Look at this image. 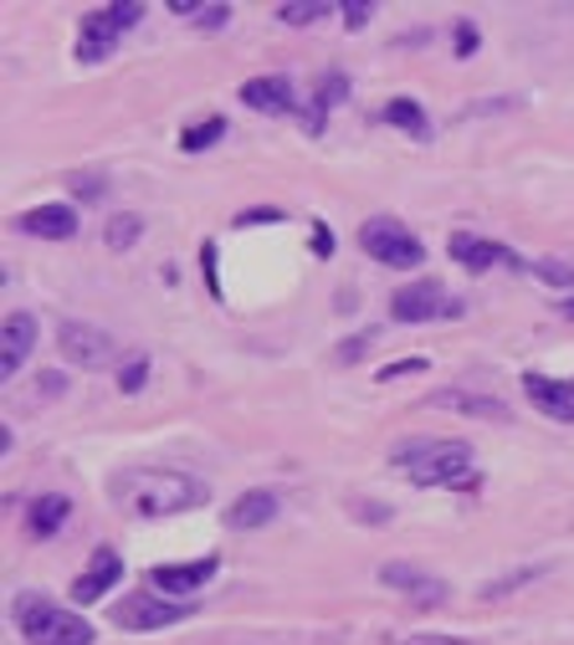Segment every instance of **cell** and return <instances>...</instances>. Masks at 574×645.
<instances>
[{"label":"cell","instance_id":"obj_24","mask_svg":"<svg viewBox=\"0 0 574 645\" xmlns=\"http://www.w3.org/2000/svg\"><path fill=\"white\" fill-rule=\"evenodd\" d=\"M144 380H149V359L144 354H134L129 364H119V390H123V395H139Z\"/></svg>","mask_w":574,"mask_h":645},{"label":"cell","instance_id":"obj_1","mask_svg":"<svg viewBox=\"0 0 574 645\" xmlns=\"http://www.w3.org/2000/svg\"><path fill=\"white\" fill-rule=\"evenodd\" d=\"M113 502H119L123 513L134 517H174V513H190V507H201L211 497L201 476L190 472H174V466H149V472H123L113 476Z\"/></svg>","mask_w":574,"mask_h":645},{"label":"cell","instance_id":"obj_22","mask_svg":"<svg viewBox=\"0 0 574 645\" xmlns=\"http://www.w3.org/2000/svg\"><path fill=\"white\" fill-rule=\"evenodd\" d=\"M323 11H329V6H319V0H282L278 21H288V27H308V21H323Z\"/></svg>","mask_w":574,"mask_h":645},{"label":"cell","instance_id":"obj_2","mask_svg":"<svg viewBox=\"0 0 574 645\" xmlns=\"http://www.w3.org/2000/svg\"><path fill=\"white\" fill-rule=\"evenodd\" d=\"M390 466H401V476H411L415 487H472V446L467 441H431L415 435L390 451Z\"/></svg>","mask_w":574,"mask_h":645},{"label":"cell","instance_id":"obj_23","mask_svg":"<svg viewBox=\"0 0 574 645\" xmlns=\"http://www.w3.org/2000/svg\"><path fill=\"white\" fill-rule=\"evenodd\" d=\"M139 236H144V221H139V215H119V221H108V246H113V251H129Z\"/></svg>","mask_w":574,"mask_h":645},{"label":"cell","instance_id":"obj_31","mask_svg":"<svg viewBox=\"0 0 574 645\" xmlns=\"http://www.w3.org/2000/svg\"><path fill=\"white\" fill-rule=\"evenodd\" d=\"M231 21V6H201V21H195V27L201 31H221Z\"/></svg>","mask_w":574,"mask_h":645},{"label":"cell","instance_id":"obj_7","mask_svg":"<svg viewBox=\"0 0 574 645\" xmlns=\"http://www.w3.org/2000/svg\"><path fill=\"white\" fill-rule=\"evenodd\" d=\"M390 318H395V323H436V318H462V303H456L441 282L421 276V282H405V288L390 298Z\"/></svg>","mask_w":574,"mask_h":645},{"label":"cell","instance_id":"obj_20","mask_svg":"<svg viewBox=\"0 0 574 645\" xmlns=\"http://www.w3.org/2000/svg\"><path fill=\"white\" fill-rule=\"evenodd\" d=\"M385 123L405 129L415 144H426V139H431V123H426V113H421V103H415V98H390V103H385Z\"/></svg>","mask_w":574,"mask_h":645},{"label":"cell","instance_id":"obj_28","mask_svg":"<svg viewBox=\"0 0 574 645\" xmlns=\"http://www.w3.org/2000/svg\"><path fill=\"white\" fill-rule=\"evenodd\" d=\"M421 369H426V359H395V364H385V369H380V384L401 380V374H421Z\"/></svg>","mask_w":574,"mask_h":645},{"label":"cell","instance_id":"obj_6","mask_svg":"<svg viewBox=\"0 0 574 645\" xmlns=\"http://www.w3.org/2000/svg\"><path fill=\"white\" fill-rule=\"evenodd\" d=\"M195 615L190 599H164V594H123L113 605V625L119 631H164V625H180V619Z\"/></svg>","mask_w":574,"mask_h":645},{"label":"cell","instance_id":"obj_8","mask_svg":"<svg viewBox=\"0 0 574 645\" xmlns=\"http://www.w3.org/2000/svg\"><path fill=\"white\" fill-rule=\"evenodd\" d=\"M57 349H62L78 369H113L119 364V339L93 329V323H78V318H68V323L57 329Z\"/></svg>","mask_w":574,"mask_h":645},{"label":"cell","instance_id":"obj_39","mask_svg":"<svg viewBox=\"0 0 574 645\" xmlns=\"http://www.w3.org/2000/svg\"><path fill=\"white\" fill-rule=\"evenodd\" d=\"M564 318H574V298H570V303H564Z\"/></svg>","mask_w":574,"mask_h":645},{"label":"cell","instance_id":"obj_5","mask_svg":"<svg viewBox=\"0 0 574 645\" xmlns=\"http://www.w3.org/2000/svg\"><path fill=\"white\" fill-rule=\"evenodd\" d=\"M360 246H364V256H374L380 266H421L426 262L421 236L405 231L401 221H390V215H374V221L360 225Z\"/></svg>","mask_w":574,"mask_h":645},{"label":"cell","instance_id":"obj_33","mask_svg":"<svg viewBox=\"0 0 574 645\" xmlns=\"http://www.w3.org/2000/svg\"><path fill=\"white\" fill-rule=\"evenodd\" d=\"M370 339H374V329L354 333V339H349V343H344V349H339V364H354V359H360V349H364V343H370Z\"/></svg>","mask_w":574,"mask_h":645},{"label":"cell","instance_id":"obj_38","mask_svg":"<svg viewBox=\"0 0 574 645\" xmlns=\"http://www.w3.org/2000/svg\"><path fill=\"white\" fill-rule=\"evenodd\" d=\"M170 11L174 16H201V6H195V0H170Z\"/></svg>","mask_w":574,"mask_h":645},{"label":"cell","instance_id":"obj_36","mask_svg":"<svg viewBox=\"0 0 574 645\" xmlns=\"http://www.w3.org/2000/svg\"><path fill=\"white\" fill-rule=\"evenodd\" d=\"M201 256H205V282H211V292H215V298H221V282H215V246H211V241H205V251H201Z\"/></svg>","mask_w":574,"mask_h":645},{"label":"cell","instance_id":"obj_37","mask_svg":"<svg viewBox=\"0 0 574 645\" xmlns=\"http://www.w3.org/2000/svg\"><path fill=\"white\" fill-rule=\"evenodd\" d=\"M41 390H47V395H62V390H68V380H62V374H41Z\"/></svg>","mask_w":574,"mask_h":645},{"label":"cell","instance_id":"obj_3","mask_svg":"<svg viewBox=\"0 0 574 645\" xmlns=\"http://www.w3.org/2000/svg\"><path fill=\"white\" fill-rule=\"evenodd\" d=\"M16 619H21V635L31 645H93V625L52 599H27Z\"/></svg>","mask_w":574,"mask_h":645},{"label":"cell","instance_id":"obj_4","mask_svg":"<svg viewBox=\"0 0 574 645\" xmlns=\"http://www.w3.org/2000/svg\"><path fill=\"white\" fill-rule=\"evenodd\" d=\"M144 16V6L139 0H123V6H103V11H88L78 21V62H103L113 47H119L129 31H134V21Z\"/></svg>","mask_w":574,"mask_h":645},{"label":"cell","instance_id":"obj_32","mask_svg":"<svg viewBox=\"0 0 574 645\" xmlns=\"http://www.w3.org/2000/svg\"><path fill=\"white\" fill-rule=\"evenodd\" d=\"M308 246H313V256H334V231H329V225H313V241H308Z\"/></svg>","mask_w":574,"mask_h":645},{"label":"cell","instance_id":"obj_29","mask_svg":"<svg viewBox=\"0 0 574 645\" xmlns=\"http://www.w3.org/2000/svg\"><path fill=\"white\" fill-rule=\"evenodd\" d=\"M370 16H374L370 0H344V27H349V31H360L364 21H370Z\"/></svg>","mask_w":574,"mask_h":645},{"label":"cell","instance_id":"obj_10","mask_svg":"<svg viewBox=\"0 0 574 645\" xmlns=\"http://www.w3.org/2000/svg\"><path fill=\"white\" fill-rule=\"evenodd\" d=\"M446 251H452L456 266H472V272H487V266H523L518 251H507L503 241L472 236V231H456V236L446 241Z\"/></svg>","mask_w":574,"mask_h":645},{"label":"cell","instance_id":"obj_26","mask_svg":"<svg viewBox=\"0 0 574 645\" xmlns=\"http://www.w3.org/2000/svg\"><path fill=\"white\" fill-rule=\"evenodd\" d=\"M538 574H544V568H518V574H507V580H497V584H487V589H482V599H503L507 589H518V584H528V580H538Z\"/></svg>","mask_w":574,"mask_h":645},{"label":"cell","instance_id":"obj_25","mask_svg":"<svg viewBox=\"0 0 574 645\" xmlns=\"http://www.w3.org/2000/svg\"><path fill=\"white\" fill-rule=\"evenodd\" d=\"M534 272L544 276V282H554V288H574V262H534Z\"/></svg>","mask_w":574,"mask_h":645},{"label":"cell","instance_id":"obj_35","mask_svg":"<svg viewBox=\"0 0 574 645\" xmlns=\"http://www.w3.org/2000/svg\"><path fill=\"white\" fill-rule=\"evenodd\" d=\"M268 221H282V211H246V215H236V225H268Z\"/></svg>","mask_w":574,"mask_h":645},{"label":"cell","instance_id":"obj_34","mask_svg":"<svg viewBox=\"0 0 574 645\" xmlns=\"http://www.w3.org/2000/svg\"><path fill=\"white\" fill-rule=\"evenodd\" d=\"M472 47H477V27L462 21V27H456V57H472Z\"/></svg>","mask_w":574,"mask_h":645},{"label":"cell","instance_id":"obj_18","mask_svg":"<svg viewBox=\"0 0 574 645\" xmlns=\"http://www.w3.org/2000/svg\"><path fill=\"white\" fill-rule=\"evenodd\" d=\"M241 103L256 108V113H293V82L288 78H252L241 82Z\"/></svg>","mask_w":574,"mask_h":645},{"label":"cell","instance_id":"obj_12","mask_svg":"<svg viewBox=\"0 0 574 645\" xmlns=\"http://www.w3.org/2000/svg\"><path fill=\"white\" fill-rule=\"evenodd\" d=\"M215 568H221V558H195V564H160V568H149V589L154 594H195L205 580H211Z\"/></svg>","mask_w":574,"mask_h":645},{"label":"cell","instance_id":"obj_21","mask_svg":"<svg viewBox=\"0 0 574 645\" xmlns=\"http://www.w3.org/2000/svg\"><path fill=\"white\" fill-rule=\"evenodd\" d=\"M226 133V119H205V123H190L185 133H180V149L185 154H201V149H211L215 139Z\"/></svg>","mask_w":574,"mask_h":645},{"label":"cell","instance_id":"obj_17","mask_svg":"<svg viewBox=\"0 0 574 645\" xmlns=\"http://www.w3.org/2000/svg\"><path fill=\"white\" fill-rule=\"evenodd\" d=\"M431 405H436V410H456V415H472V421H497V425L513 421V410H507L503 400L472 395V390H446V395H431Z\"/></svg>","mask_w":574,"mask_h":645},{"label":"cell","instance_id":"obj_9","mask_svg":"<svg viewBox=\"0 0 574 645\" xmlns=\"http://www.w3.org/2000/svg\"><path fill=\"white\" fill-rule=\"evenodd\" d=\"M380 584L415 599V605H446V594H452L446 580H436V574H426V568H415V564H385L380 568Z\"/></svg>","mask_w":574,"mask_h":645},{"label":"cell","instance_id":"obj_16","mask_svg":"<svg viewBox=\"0 0 574 645\" xmlns=\"http://www.w3.org/2000/svg\"><path fill=\"white\" fill-rule=\"evenodd\" d=\"M16 225L41 241H68V236H78V211L72 205H37V211H27Z\"/></svg>","mask_w":574,"mask_h":645},{"label":"cell","instance_id":"obj_11","mask_svg":"<svg viewBox=\"0 0 574 645\" xmlns=\"http://www.w3.org/2000/svg\"><path fill=\"white\" fill-rule=\"evenodd\" d=\"M123 580V558L113 548H93V558H88V568L78 574V584H72V599L78 605H98L113 584Z\"/></svg>","mask_w":574,"mask_h":645},{"label":"cell","instance_id":"obj_19","mask_svg":"<svg viewBox=\"0 0 574 645\" xmlns=\"http://www.w3.org/2000/svg\"><path fill=\"white\" fill-rule=\"evenodd\" d=\"M72 513V502L62 497V492H47V497L31 502V513H27V527H31V538H52L57 527L68 523Z\"/></svg>","mask_w":574,"mask_h":645},{"label":"cell","instance_id":"obj_30","mask_svg":"<svg viewBox=\"0 0 574 645\" xmlns=\"http://www.w3.org/2000/svg\"><path fill=\"white\" fill-rule=\"evenodd\" d=\"M390 645H477V641H456V635H395Z\"/></svg>","mask_w":574,"mask_h":645},{"label":"cell","instance_id":"obj_15","mask_svg":"<svg viewBox=\"0 0 574 645\" xmlns=\"http://www.w3.org/2000/svg\"><path fill=\"white\" fill-rule=\"evenodd\" d=\"M282 513V497L272 487H252V492H241L236 502H231V513H226V527H268L272 517Z\"/></svg>","mask_w":574,"mask_h":645},{"label":"cell","instance_id":"obj_27","mask_svg":"<svg viewBox=\"0 0 574 645\" xmlns=\"http://www.w3.org/2000/svg\"><path fill=\"white\" fill-rule=\"evenodd\" d=\"M344 92H349V82L339 78V72H329V78L319 82V119H323V113H329V108L339 103V98H344Z\"/></svg>","mask_w":574,"mask_h":645},{"label":"cell","instance_id":"obj_14","mask_svg":"<svg viewBox=\"0 0 574 645\" xmlns=\"http://www.w3.org/2000/svg\"><path fill=\"white\" fill-rule=\"evenodd\" d=\"M31 349H37V318H31V313H6V323H0V374L11 380L16 369L27 364Z\"/></svg>","mask_w":574,"mask_h":645},{"label":"cell","instance_id":"obj_13","mask_svg":"<svg viewBox=\"0 0 574 645\" xmlns=\"http://www.w3.org/2000/svg\"><path fill=\"white\" fill-rule=\"evenodd\" d=\"M528 405H538L548 421H574V380H554V374H523Z\"/></svg>","mask_w":574,"mask_h":645}]
</instances>
